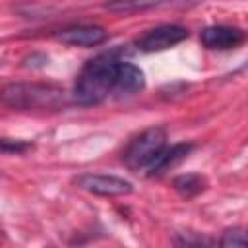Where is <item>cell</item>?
I'll return each instance as SVG.
<instances>
[{
  "label": "cell",
  "instance_id": "cell-1",
  "mask_svg": "<svg viewBox=\"0 0 248 248\" xmlns=\"http://www.w3.org/2000/svg\"><path fill=\"white\" fill-rule=\"evenodd\" d=\"M124 54L126 48L118 46L87 60L81 72L78 74L74 85V101L78 105L89 107V105H99L108 97H112L116 66L124 58Z\"/></svg>",
  "mask_w": 248,
  "mask_h": 248
},
{
  "label": "cell",
  "instance_id": "cell-2",
  "mask_svg": "<svg viewBox=\"0 0 248 248\" xmlns=\"http://www.w3.org/2000/svg\"><path fill=\"white\" fill-rule=\"evenodd\" d=\"M0 103L17 110L60 108L66 103V91L54 83L14 81L0 87Z\"/></svg>",
  "mask_w": 248,
  "mask_h": 248
},
{
  "label": "cell",
  "instance_id": "cell-3",
  "mask_svg": "<svg viewBox=\"0 0 248 248\" xmlns=\"http://www.w3.org/2000/svg\"><path fill=\"white\" fill-rule=\"evenodd\" d=\"M167 145V132L161 126H151L130 140L122 153V161L130 170L147 169Z\"/></svg>",
  "mask_w": 248,
  "mask_h": 248
},
{
  "label": "cell",
  "instance_id": "cell-4",
  "mask_svg": "<svg viewBox=\"0 0 248 248\" xmlns=\"http://www.w3.org/2000/svg\"><path fill=\"white\" fill-rule=\"evenodd\" d=\"M188 29L176 23H165V25H157L149 31H145L138 41L136 46L141 52H161L167 50L178 43H182L184 39H188Z\"/></svg>",
  "mask_w": 248,
  "mask_h": 248
},
{
  "label": "cell",
  "instance_id": "cell-5",
  "mask_svg": "<svg viewBox=\"0 0 248 248\" xmlns=\"http://www.w3.org/2000/svg\"><path fill=\"white\" fill-rule=\"evenodd\" d=\"M72 182L79 190H85V192L95 194V196H107V198L126 196V194L132 192V182L126 180V178L114 176V174H93V172H85V174L76 176Z\"/></svg>",
  "mask_w": 248,
  "mask_h": 248
},
{
  "label": "cell",
  "instance_id": "cell-6",
  "mask_svg": "<svg viewBox=\"0 0 248 248\" xmlns=\"http://www.w3.org/2000/svg\"><path fill=\"white\" fill-rule=\"evenodd\" d=\"M244 39H246L244 31L234 25H209V27L202 29V33H200L202 45L211 50L236 48L244 43Z\"/></svg>",
  "mask_w": 248,
  "mask_h": 248
},
{
  "label": "cell",
  "instance_id": "cell-7",
  "mask_svg": "<svg viewBox=\"0 0 248 248\" xmlns=\"http://www.w3.org/2000/svg\"><path fill=\"white\" fill-rule=\"evenodd\" d=\"M143 87H145V74L136 64H132V62L122 58L118 62V66H116L112 97H116V99L132 97V95L140 93Z\"/></svg>",
  "mask_w": 248,
  "mask_h": 248
},
{
  "label": "cell",
  "instance_id": "cell-8",
  "mask_svg": "<svg viewBox=\"0 0 248 248\" xmlns=\"http://www.w3.org/2000/svg\"><path fill=\"white\" fill-rule=\"evenodd\" d=\"M108 37L101 25H70L56 33V39L70 46H97Z\"/></svg>",
  "mask_w": 248,
  "mask_h": 248
},
{
  "label": "cell",
  "instance_id": "cell-9",
  "mask_svg": "<svg viewBox=\"0 0 248 248\" xmlns=\"http://www.w3.org/2000/svg\"><path fill=\"white\" fill-rule=\"evenodd\" d=\"M194 149L192 141H180L172 145H165L163 151L157 155V159L147 167V176H161L167 170L178 167Z\"/></svg>",
  "mask_w": 248,
  "mask_h": 248
},
{
  "label": "cell",
  "instance_id": "cell-10",
  "mask_svg": "<svg viewBox=\"0 0 248 248\" xmlns=\"http://www.w3.org/2000/svg\"><path fill=\"white\" fill-rule=\"evenodd\" d=\"M172 186L182 198L188 200V198H196L198 194H202L207 188V180H205V176H202L198 172H186V174L176 176L172 180Z\"/></svg>",
  "mask_w": 248,
  "mask_h": 248
},
{
  "label": "cell",
  "instance_id": "cell-11",
  "mask_svg": "<svg viewBox=\"0 0 248 248\" xmlns=\"http://www.w3.org/2000/svg\"><path fill=\"white\" fill-rule=\"evenodd\" d=\"M167 4H172V0H110L105 4V8L110 12H140Z\"/></svg>",
  "mask_w": 248,
  "mask_h": 248
},
{
  "label": "cell",
  "instance_id": "cell-12",
  "mask_svg": "<svg viewBox=\"0 0 248 248\" xmlns=\"http://www.w3.org/2000/svg\"><path fill=\"white\" fill-rule=\"evenodd\" d=\"M221 246L225 248H236V246H246V232L242 227H232V229H227L219 240Z\"/></svg>",
  "mask_w": 248,
  "mask_h": 248
},
{
  "label": "cell",
  "instance_id": "cell-13",
  "mask_svg": "<svg viewBox=\"0 0 248 248\" xmlns=\"http://www.w3.org/2000/svg\"><path fill=\"white\" fill-rule=\"evenodd\" d=\"M33 145L29 141H23V140L0 138V153H6V155H19V153H25Z\"/></svg>",
  "mask_w": 248,
  "mask_h": 248
}]
</instances>
